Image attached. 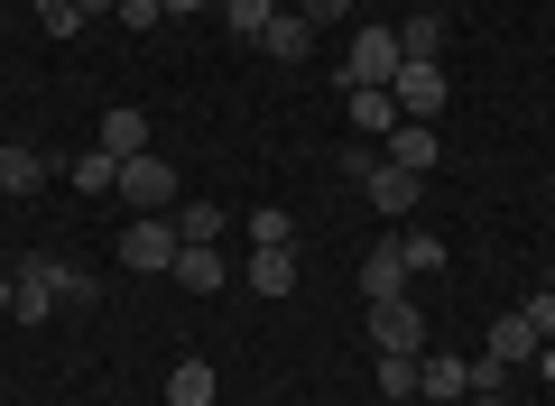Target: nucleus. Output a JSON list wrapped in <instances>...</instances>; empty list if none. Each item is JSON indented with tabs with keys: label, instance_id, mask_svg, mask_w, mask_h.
I'll return each instance as SVG.
<instances>
[{
	"label": "nucleus",
	"instance_id": "17",
	"mask_svg": "<svg viewBox=\"0 0 555 406\" xmlns=\"http://www.w3.org/2000/svg\"><path fill=\"white\" fill-rule=\"evenodd\" d=\"M491 361H500V369H509V361H537V324H528L518 305H509V314L491 324Z\"/></svg>",
	"mask_w": 555,
	"mask_h": 406
},
{
	"label": "nucleus",
	"instance_id": "4",
	"mask_svg": "<svg viewBox=\"0 0 555 406\" xmlns=\"http://www.w3.org/2000/svg\"><path fill=\"white\" fill-rule=\"evenodd\" d=\"M112 194L130 204V213H177V167L149 148V157H130V167H120V185H112Z\"/></svg>",
	"mask_w": 555,
	"mask_h": 406
},
{
	"label": "nucleus",
	"instance_id": "9",
	"mask_svg": "<svg viewBox=\"0 0 555 406\" xmlns=\"http://www.w3.org/2000/svg\"><path fill=\"white\" fill-rule=\"evenodd\" d=\"M416 388H426V406H463V397H473V361L426 351V361H416Z\"/></svg>",
	"mask_w": 555,
	"mask_h": 406
},
{
	"label": "nucleus",
	"instance_id": "35",
	"mask_svg": "<svg viewBox=\"0 0 555 406\" xmlns=\"http://www.w3.org/2000/svg\"><path fill=\"white\" fill-rule=\"evenodd\" d=\"M546 194H555V175H546Z\"/></svg>",
	"mask_w": 555,
	"mask_h": 406
},
{
	"label": "nucleus",
	"instance_id": "30",
	"mask_svg": "<svg viewBox=\"0 0 555 406\" xmlns=\"http://www.w3.org/2000/svg\"><path fill=\"white\" fill-rule=\"evenodd\" d=\"M537 379H546V388H555V342H537Z\"/></svg>",
	"mask_w": 555,
	"mask_h": 406
},
{
	"label": "nucleus",
	"instance_id": "23",
	"mask_svg": "<svg viewBox=\"0 0 555 406\" xmlns=\"http://www.w3.org/2000/svg\"><path fill=\"white\" fill-rule=\"evenodd\" d=\"M65 175H75L83 194H112V185H120V157H102V148H83V157H75V167H65Z\"/></svg>",
	"mask_w": 555,
	"mask_h": 406
},
{
	"label": "nucleus",
	"instance_id": "33",
	"mask_svg": "<svg viewBox=\"0 0 555 406\" xmlns=\"http://www.w3.org/2000/svg\"><path fill=\"white\" fill-rule=\"evenodd\" d=\"M10 305H20V287H10V277H0V314H10Z\"/></svg>",
	"mask_w": 555,
	"mask_h": 406
},
{
	"label": "nucleus",
	"instance_id": "15",
	"mask_svg": "<svg viewBox=\"0 0 555 406\" xmlns=\"http://www.w3.org/2000/svg\"><path fill=\"white\" fill-rule=\"evenodd\" d=\"M177 240H195V250H222V232H232V213H222V204H177Z\"/></svg>",
	"mask_w": 555,
	"mask_h": 406
},
{
	"label": "nucleus",
	"instance_id": "21",
	"mask_svg": "<svg viewBox=\"0 0 555 406\" xmlns=\"http://www.w3.org/2000/svg\"><path fill=\"white\" fill-rule=\"evenodd\" d=\"M343 102H352V130H361V139H389V130H398V102H389V93H343Z\"/></svg>",
	"mask_w": 555,
	"mask_h": 406
},
{
	"label": "nucleus",
	"instance_id": "34",
	"mask_svg": "<svg viewBox=\"0 0 555 406\" xmlns=\"http://www.w3.org/2000/svg\"><path fill=\"white\" fill-rule=\"evenodd\" d=\"M102 10H120V0H83V19H102Z\"/></svg>",
	"mask_w": 555,
	"mask_h": 406
},
{
	"label": "nucleus",
	"instance_id": "6",
	"mask_svg": "<svg viewBox=\"0 0 555 406\" xmlns=\"http://www.w3.org/2000/svg\"><path fill=\"white\" fill-rule=\"evenodd\" d=\"M56 259H20V269H10V287H20V305H10V314H20V324H47V314H56L65 305V296H56Z\"/></svg>",
	"mask_w": 555,
	"mask_h": 406
},
{
	"label": "nucleus",
	"instance_id": "25",
	"mask_svg": "<svg viewBox=\"0 0 555 406\" xmlns=\"http://www.w3.org/2000/svg\"><path fill=\"white\" fill-rule=\"evenodd\" d=\"M379 397H416V351H379Z\"/></svg>",
	"mask_w": 555,
	"mask_h": 406
},
{
	"label": "nucleus",
	"instance_id": "2",
	"mask_svg": "<svg viewBox=\"0 0 555 406\" xmlns=\"http://www.w3.org/2000/svg\"><path fill=\"white\" fill-rule=\"evenodd\" d=\"M177 250H185V240H177V222H167V213H130V232H120V269L167 277V269H177Z\"/></svg>",
	"mask_w": 555,
	"mask_h": 406
},
{
	"label": "nucleus",
	"instance_id": "26",
	"mask_svg": "<svg viewBox=\"0 0 555 406\" xmlns=\"http://www.w3.org/2000/svg\"><path fill=\"white\" fill-rule=\"evenodd\" d=\"M38 19H47V38H75V28H83V0H38Z\"/></svg>",
	"mask_w": 555,
	"mask_h": 406
},
{
	"label": "nucleus",
	"instance_id": "36",
	"mask_svg": "<svg viewBox=\"0 0 555 406\" xmlns=\"http://www.w3.org/2000/svg\"><path fill=\"white\" fill-rule=\"evenodd\" d=\"M546 287H555V269H546Z\"/></svg>",
	"mask_w": 555,
	"mask_h": 406
},
{
	"label": "nucleus",
	"instance_id": "3",
	"mask_svg": "<svg viewBox=\"0 0 555 406\" xmlns=\"http://www.w3.org/2000/svg\"><path fill=\"white\" fill-rule=\"evenodd\" d=\"M444 93H454V83H444V65H436V56H408V65L389 75L398 120H436V112H444Z\"/></svg>",
	"mask_w": 555,
	"mask_h": 406
},
{
	"label": "nucleus",
	"instance_id": "18",
	"mask_svg": "<svg viewBox=\"0 0 555 406\" xmlns=\"http://www.w3.org/2000/svg\"><path fill=\"white\" fill-rule=\"evenodd\" d=\"M38 185H47V157L10 139V148H0V194H38Z\"/></svg>",
	"mask_w": 555,
	"mask_h": 406
},
{
	"label": "nucleus",
	"instance_id": "29",
	"mask_svg": "<svg viewBox=\"0 0 555 406\" xmlns=\"http://www.w3.org/2000/svg\"><path fill=\"white\" fill-rule=\"evenodd\" d=\"M343 10H352V0H297V19H315V28H334Z\"/></svg>",
	"mask_w": 555,
	"mask_h": 406
},
{
	"label": "nucleus",
	"instance_id": "14",
	"mask_svg": "<svg viewBox=\"0 0 555 406\" xmlns=\"http://www.w3.org/2000/svg\"><path fill=\"white\" fill-rule=\"evenodd\" d=\"M259 47H269L278 65H306V56H315V19H297V10H278V19H269V38H259Z\"/></svg>",
	"mask_w": 555,
	"mask_h": 406
},
{
	"label": "nucleus",
	"instance_id": "12",
	"mask_svg": "<svg viewBox=\"0 0 555 406\" xmlns=\"http://www.w3.org/2000/svg\"><path fill=\"white\" fill-rule=\"evenodd\" d=\"M214 397H222V379H214V361H204V351L167 369V406H214Z\"/></svg>",
	"mask_w": 555,
	"mask_h": 406
},
{
	"label": "nucleus",
	"instance_id": "10",
	"mask_svg": "<svg viewBox=\"0 0 555 406\" xmlns=\"http://www.w3.org/2000/svg\"><path fill=\"white\" fill-rule=\"evenodd\" d=\"M93 148H102V157H120V167H130V157H149V112H130V102H120V112H102Z\"/></svg>",
	"mask_w": 555,
	"mask_h": 406
},
{
	"label": "nucleus",
	"instance_id": "27",
	"mask_svg": "<svg viewBox=\"0 0 555 406\" xmlns=\"http://www.w3.org/2000/svg\"><path fill=\"white\" fill-rule=\"evenodd\" d=\"M518 314H528V324H537V342H555V287H537V296H528V305H518Z\"/></svg>",
	"mask_w": 555,
	"mask_h": 406
},
{
	"label": "nucleus",
	"instance_id": "8",
	"mask_svg": "<svg viewBox=\"0 0 555 406\" xmlns=\"http://www.w3.org/2000/svg\"><path fill=\"white\" fill-rule=\"evenodd\" d=\"M361 194H371V213L408 222V213H416V194H426V175H408V167H389V157H379V167L361 175Z\"/></svg>",
	"mask_w": 555,
	"mask_h": 406
},
{
	"label": "nucleus",
	"instance_id": "7",
	"mask_svg": "<svg viewBox=\"0 0 555 406\" xmlns=\"http://www.w3.org/2000/svg\"><path fill=\"white\" fill-rule=\"evenodd\" d=\"M379 157H389V167H408V175H436V167H444V139H436V120H398Z\"/></svg>",
	"mask_w": 555,
	"mask_h": 406
},
{
	"label": "nucleus",
	"instance_id": "5",
	"mask_svg": "<svg viewBox=\"0 0 555 406\" xmlns=\"http://www.w3.org/2000/svg\"><path fill=\"white\" fill-rule=\"evenodd\" d=\"M371 351H426V305H416V296L371 305Z\"/></svg>",
	"mask_w": 555,
	"mask_h": 406
},
{
	"label": "nucleus",
	"instance_id": "1",
	"mask_svg": "<svg viewBox=\"0 0 555 406\" xmlns=\"http://www.w3.org/2000/svg\"><path fill=\"white\" fill-rule=\"evenodd\" d=\"M408 65V47H398V28H352V56H343V93H389V75Z\"/></svg>",
	"mask_w": 555,
	"mask_h": 406
},
{
	"label": "nucleus",
	"instance_id": "28",
	"mask_svg": "<svg viewBox=\"0 0 555 406\" xmlns=\"http://www.w3.org/2000/svg\"><path fill=\"white\" fill-rule=\"evenodd\" d=\"M112 19H120V28H130V38H139V28H158V19H167V10H158V0H120Z\"/></svg>",
	"mask_w": 555,
	"mask_h": 406
},
{
	"label": "nucleus",
	"instance_id": "11",
	"mask_svg": "<svg viewBox=\"0 0 555 406\" xmlns=\"http://www.w3.org/2000/svg\"><path fill=\"white\" fill-rule=\"evenodd\" d=\"M361 296H371V305H389V296H408V259H398V240H379V250L361 259Z\"/></svg>",
	"mask_w": 555,
	"mask_h": 406
},
{
	"label": "nucleus",
	"instance_id": "22",
	"mask_svg": "<svg viewBox=\"0 0 555 406\" xmlns=\"http://www.w3.org/2000/svg\"><path fill=\"white\" fill-rule=\"evenodd\" d=\"M269 19H278V0H222V28L232 38H269Z\"/></svg>",
	"mask_w": 555,
	"mask_h": 406
},
{
	"label": "nucleus",
	"instance_id": "20",
	"mask_svg": "<svg viewBox=\"0 0 555 406\" xmlns=\"http://www.w3.org/2000/svg\"><path fill=\"white\" fill-rule=\"evenodd\" d=\"M250 250H297V213H287V204H259L250 213Z\"/></svg>",
	"mask_w": 555,
	"mask_h": 406
},
{
	"label": "nucleus",
	"instance_id": "32",
	"mask_svg": "<svg viewBox=\"0 0 555 406\" xmlns=\"http://www.w3.org/2000/svg\"><path fill=\"white\" fill-rule=\"evenodd\" d=\"M158 10H167V19H185V10H204V0H158Z\"/></svg>",
	"mask_w": 555,
	"mask_h": 406
},
{
	"label": "nucleus",
	"instance_id": "24",
	"mask_svg": "<svg viewBox=\"0 0 555 406\" xmlns=\"http://www.w3.org/2000/svg\"><path fill=\"white\" fill-rule=\"evenodd\" d=\"M398 47H408V56H436V47H444V19H436V10H416V19H398Z\"/></svg>",
	"mask_w": 555,
	"mask_h": 406
},
{
	"label": "nucleus",
	"instance_id": "16",
	"mask_svg": "<svg viewBox=\"0 0 555 406\" xmlns=\"http://www.w3.org/2000/svg\"><path fill=\"white\" fill-rule=\"evenodd\" d=\"M241 277H250L259 296H297V250H250V269H241Z\"/></svg>",
	"mask_w": 555,
	"mask_h": 406
},
{
	"label": "nucleus",
	"instance_id": "19",
	"mask_svg": "<svg viewBox=\"0 0 555 406\" xmlns=\"http://www.w3.org/2000/svg\"><path fill=\"white\" fill-rule=\"evenodd\" d=\"M398 259H408V277H436V269H444V232L408 222V232H398Z\"/></svg>",
	"mask_w": 555,
	"mask_h": 406
},
{
	"label": "nucleus",
	"instance_id": "31",
	"mask_svg": "<svg viewBox=\"0 0 555 406\" xmlns=\"http://www.w3.org/2000/svg\"><path fill=\"white\" fill-rule=\"evenodd\" d=\"M463 406H509V397H500V388H473V397H463Z\"/></svg>",
	"mask_w": 555,
	"mask_h": 406
},
{
	"label": "nucleus",
	"instance_id": "13",
	"mask_svg": "<svg viewBox=\"0 0 555 406\" xmlns=\"http://www.w3.org/2000/svg\"><path fill=\"white\" fill-rule=\"evenodd\" d=\"M167 277H177V287H195V296H222V287H232V269H222V250H195V240L177 250V269H167Z\"/></svg>",
	"mask_w": 555,
	"mask_h": 406
}]
</instances>
